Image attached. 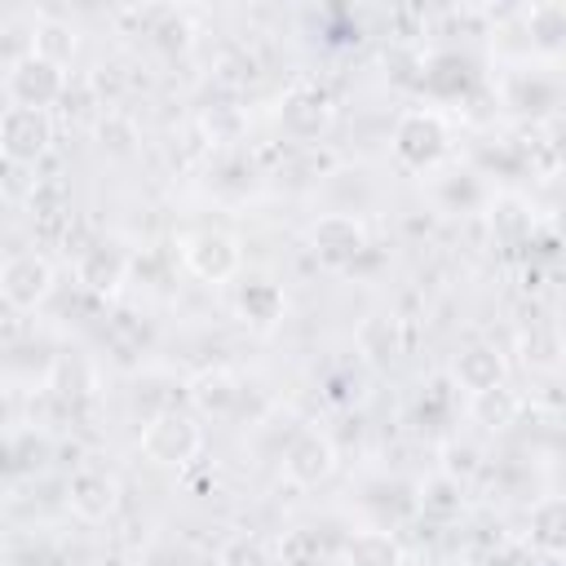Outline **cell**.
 <instances>
[{
  "label": "cell",
  "mask_w": 566,
  "mask_h": 566,
  "mask_svg": "<svg viewBox=\"0 0 566 566\" xmlns=\"http://www.w3.org/2000/svg\"><path fill=\"white\" fill-rule=\"evenodd\" d=\"M199 424L186 411H159L146 429H142V451L155 464H186L199 451Z\"/></svg>",
  "instance_id": "6da1fadb"
},
{
  "label": "cell",
  "mask_w": 566,
  "mask_h": 566,
  "mask_svg": "<svg viewBox=\"0 0 566 566\" xmlns=\"http://www.w3.org/2000/svg\"><path fill=\"white\" fill-rule=\"evenodd\" d=\"M53 142V124L35 106H9L0 115V150L13 164H35Z\"/></svg>",
  "instance_id": "7a4b0ae2"
},
{
  "label": "cell",
  "mask_w": 566,
  "mask_h": 566,
  "mask_svg": "<svg viewBox=\"0 0 566 566\" xmlns=\"http://www.w3.org/2000/svg\"><path fill=\"white\" fill-rule=\"evenodd\" d=\"M394 150L411 168H429L447 150V124L433 111H407L394 128Z\"/></svg>",
  "instance_id": "3957f363"
},
{
  "label": "cell",
  "mask_w": 566,
  "mask_h": 566,
  "mask_svg": "<svg viewBox=\"0 0 566 566\" xmlns=\"http://www.w3.org/2000/svg\"><path fill=\"white\" fill-rule=\"evenodd\" d=\"M0 292L9 305L18 310H35L49 292H53V265L40 256V252H18L4 261L0 270Z\"/></svg>",
  "instance_id": "277c9868"
},
{
  "label": "cell",
  "mask_w": 566,
  "mask_h": 566,
  "mask_svg": "<svg viewBox=\"0 0 566 566\" xmlns=\"http://www.w3.org/2000/svg\"><path fill=\"white\" fill-rule=\"evenodd\" d=\"M62 88H66L62 66H53V62H44V57H35V53H27L22 62H13V71H9L13 106H35V111H44Z\"/></svg>",
  "instance_id": "5b68a950"
},
{
  "label": "cell",
  "mask_w": 566,
  "mask_h": 566,
  "mask_svg": "<svg viewBox=\"0 0 566 566\" xmlns=\"http://www.w3.org/2000/svg\"><path fill=\"white\" fill-rule=\"evenodd\" d=\"M332 469H336V451L318 429H301L283 451V473L296 486H318Z\"/></svg>",
  "instance_id": "8992f818"
},
{
  "label": "cell",
  "mask_w": 566,
  "mask_h": 566,
  "mask_svg": "<svg viewBox=\"0 0 566 566\" xmlns=\"http://www.w3.org/2000/svg\"><path fill=\"white\" fill-rule=\"evenodd\" d=\"M66 500H71V509H75L84 522H102V517H111V509H115V500H119V482H115L106 469L84 464V469L71 473Z\"/></svg>",
  "instance_id": "52a82bcc"
},
{
  "label": "cell",
  "mask_w": 566,
  "mask_h": 566,
  "mask_svg": "<svg viewBox=\"0 0 566 566\" xmlns=\"http://www.w3.org/2000/svg\"><path fill=\"white\" fill-rule=\"evenodd\" d=\"M186 265L199 274V279H230L239 270V243L221 230H203V234H190L186 239Z\"/></svg>",
  "instance_id": "ba28073f"
},
{
  "label": "cell",
  "mask_w": 566,
  "mask_h": 566,
  "mask_svg": "<svg viewBox=\"0 0 566 566\" xmlns=\"http://www.w3.org/2000/svg\"><path fill=\"white\" fill-rule=\"evenodd\" d=\"M310 243H314V252H318L323 261L345 265V261H354V256L367 248V234H363V226H358L354 217L332 212V217H323V221L310 230Z\"/></svg>",
  "instance_id": "9c48e42d"
},
{
  "label": "cell",
  "mask_w": 566,
  "mask_h": 566,
  "mask_svg": "<svg viewBox=\"0 0 566 566\" xmlns=\"http://www.w3.org/2000/svg\"><path fill=\"white\" fill-rule=\"evenodd\" d=\"M327 115H332V106H327V93H323V88L301 84V88H292V93L283 97V124H287L296 137H314V133L327 124Z\"/></svg>",
  "instance_id": "30bf717a"
},
{
  "label": "cell",
  "mask_w": 566,
  "mask_h": 566,
  "mask_svg": "<svg viewBox=\"0 0 566 566\" xmlns=\"http://www.w3.org/2000/svg\"><path fill=\"white\" fill-rule=\"evenodd\" d=\"M455 380L469 389V394H482V389H495L504 385V358L486 345H473L455 358Z\"/></svg>",
  "instance_id": "8fae6325"
},
{
  "label": "cell",
  "mask_w": 566,
  "mask_h": 566,
  "mask_svg": "<svg viewBox=\"0 0 566 566\" xmlns=\"http://www.w3.org/2000/svg\"><path fill=\"white\" fill-rule=\"evenodd\" d=\"M75 270H80V283H88L93 292H115L119 279H124V256H119L115 248L97 243V248H88V252L80 256Z\"/></svg>",
  "instance_id": "7c38bea8"
},
{
  "label": "cell",
  "mask_w": 566,
  "mask_h": 566,
  "mask_svg": "<svg viewBox=\"0 0 566 566\" xmlns=\"http://www.w3.org/2000/svg\"><path fill=\"white\" fill-rule=\"evenodd\" d=\"M239 314H243L248 323H256V327H270V323H279V314H283V292H279L274 283L256 279V283H248V287L239 292Z\"/></svg>",
  "instance_id": "4fadbf2b"
},
{
  "label": "cell",
  "mask_w": 566,
  "mask_h": 566,
  "mask_svg": "<svg viewBox=\"0 0 566 566\" xmlns=\"http://www.w3.org/2000/svg\"><path fill=\"white\" fill-rule=\"evenodd\" d=\"M522 411V398L509 389V385H495V389H482L473 394V416L486 424V429H509Z\"/></svg>",
  "instance_id": "5bb4252c"
},
{
  "label": "cell",
  "mask_w": 566,
  "mask_h": 566,
  "mask_svg": "<svg viewBox=\"0 0 566 566\" xmlns=\"http://www.w3.org/2000/svg\"><path fill=\"white\" fill-rule=\"evenodd\" d=\"M402 553L394 544V535L385 531H363L349 539V566H398Z\"/></svg>",
  "instance_id": "9a60e30c"
},
{
  "label": "cell",
  "mask_w": 566,
  "mask_h": 566,
  "mask_svg": "<svg viewBox=\"0 0 566 566\" xmlns=\"http://www.w3.org/2000/svg\"><path fill=\"white\" fill-rule=\"evenodd\" d=\"M358 349L371 358V363H389L398 354V327L389 314H371L363 327H358Z\"/></svg>",
  "instance_id": "2e32d148"
},
{
  "label": "cell",
  "mask_w": 566,
  "mask_h": 566,
  "mask_svg": "<svg viewBox=\"0 0 566 566\" xmlns=\"http://www.w3.org/2000/svg\"><path fill=\"white\" fill-rule=\"evenodd\" d=\"M195 398H199V407H208V411L226 416V411L239 402L234 376H226V371H208V376H199V380H195Z\"/></svg>",
  "instance_id": "e0dca14e"
},
{
  "label": "cell",
  "mask_w": 566,
  "mask_h": 566,
  "mask_svg": "<svg viewBox=\"0 0 566 566\" xmlns=\"http://www.w3.org/2000/svg\"><path fill=\"white\" fill-rule=\"evenodd\" d=\"M562 517H566V509H562V500H544V504H535V513H531V539L539 544V548H548V553H557L562 548Z\"/></svg>",
  "instance_id": "ac0fdd59"
},
{
  "label": "cell",
  "mask_w": 566,
  "mask_h": 566,
  "mask_svg": "<svg viewBox=\"0 0 566 566\" xmlns=\"http://www.w3.org/2000/svg\"><path fill=\"white\" fill-rule=\"evenodd\" d=\"M71 49H75V35H71L66 27H57V22L40 27V40H35V57H44V62L62 66V62L71 57Z\"/></svg>",
  "instance_id": "d6986e66"
},
{
  "label": "cell",
  "mask_w": 566,
  "mask_h": 566,
  "mask_svg": "<svg viewBox=\"0 0 566 566\" xmlns=\"http://www.w3.org/2000/svg\"><path fill=\"white\" fill-rule=\"evenodd\" d=\"M221 566H265V548H261L256 539L239 535V539H230V544L221 548Z\"/></svg>",
  "instance_id": "ffe728a7"
},
{
  "label": "cell",
  "mask_w": 566,
  "mask_h": 566,
  "mask_svg": "<svg viewBox=\"0 0 566 566\" xmlns=\"http://www.w3.org/2000/svg\"><path fill=\"white\" fill-rule=\"evenodd\" d=\"M97 566H133V562H128V557H102Z\"/></svg>",
  "instance_id": "44dd1931"
}]
</instances>
